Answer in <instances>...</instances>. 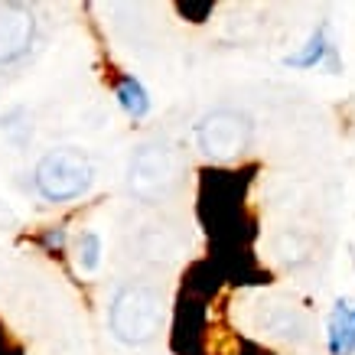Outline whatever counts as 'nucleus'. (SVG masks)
<instances>
[{"label":"nucleus","mask_w":355,"mask_h":355,"mask_svg":"<svg viewBox=\"0 0 355 355\" xmlns=\"http://www.w3.org/2000/svg\"><path fill=\"white\" fill-rule=\"evenodd\" d=\"M118 101H121V108L128 111L130 118H144L147 114V108H150V98H147V92H144V85H140L134 76H124L118 82Z\"/></svg>","instance_id":"9"},{"label":"nucleus","mask_w":355,"mask_h":355,"mask_svg":"<svg viewBox=\"0 0 355 355\" xmlns=\"http://www.w3.org/2000/svg\"><path fill=\"white\" fill-rule=\"evenodd\" d=\"M33 10L23 3H0V65L17 62L33 46Z\"/></svg>","instance_id":"5"},{"label":"nucleus","mask_w":355,"mask_h":355,"mask_svg":"<svg viewBox=\"0 0 355 355\" xmlns=\"http://www.w3.org/2000/svg\"><path fill=\"white\" fill-rule=\"evenodd\" d=\"M163 326V293L150 284H128L111 300V333L128 345H144Z\"/></svg>","instance_id":"1"},{"label":"nucleus","mask_w":355,"mask_h":355,"mask_svg":"<svg viewBox=\"0 0 355 355\" xmlns=\"http://www.w3.org/2000/svg\"><path fill=\"white\" fill-rule=\"evenodd\" d=\"M251 118L235 108H216L209 111L196 124V147L216 163H228L241 157L251 144Z\"/></svg>","instance_id":"4"},{"label":"nucleus","mask_w":355,"mask_h":355,"mask_svg":"<svg viewBox=\"0 0 355 355\" xmlns=\"http://www.w3.org/2000/svg\"><path fill=\"white\" fill-rule=\"evenodd\" d=\"M261 326L277 339H303L306 333V316L293 303H268L261 310Z\"/></svg>","instance_id":"7"},{"label":"nucleus","mask_w":355,"mask_h":355,"mask_svg":"<svg viewBox=\"0 0 355 355\" xmlns=\"http://www.w3.org/2000/svg\"><path fill=\"white\" fill-rule=\"evenodd\" d=\"M92 163L85 153L62 147V150H49L43 160L36 163V189L46 202H69L78 199L92 186Z\"/></svg>","instance_id":"2"},{"label":"nucleus","mask_w":355,"mask_h":355,"mask_svg":"<svg viewBox=\"0 0 355 355\" xmlns=\"http://www.w3.org/2000/svg\"><path fill=\"white\" fill-rule=\"evenodd\" d=\"M326 345H329V355L355 352V300H336L326 323Z\"/></svg>","instance_id":"6"},{"label":"nucleus","mask_w":355,"mask_h":355,"mask_svg":"<svg viewBox=\"0 0 355 355\" xmlns=\"http://www.w3.org/2000/svg\"><path fill=\"white\" fill-rule=\"evenodd\" d=\"M323 62H333V43H329V36H326V26L310 33V40L291 53L284 59V65H291V69H316V65Z\"/></svg>","instance_id":"8"},{"label":"nucleus","mask_w":355,"mask_h":355,"mask_svg":"<svg viewBox=\"0 0 355 355\" xmlns=\"http://www.w3.org/2000/svg\"><path fill=\"white\" fill-rule=\"evenodd\" d=\"M176 173H180V160L176 150L163 140H150L140 144L128 166V186L130 193L144 199V202H157L176 186Z\"/></svg>","instance_id":"3"},{"label":"nucleus","mask_w":355,"mask_h":355,"mask_svg":"<svg viewBox=\"0 0 355 355\" xmlns=\"http://www.w3.org/2000/svg\"><path fill=\"white\" fill-rule=\"evenodd\" d=\"M101 261V238L95 232H85L78 238V268L82 270H95Z\"/></svg>","instance_id":"10"},{"label":"nucleus","mask_w":355,"mask_h":355,"mask_svg":"<svg viewBox=\"0 0 355 355\" xmlns=\"http://www.w3.org/2000/svg\"><path fill=\"white\" fill-rule=\"evenodd\" d=\"M13 222H17V216H13L10 209H7V205L0 202V228H10Z\"/></svg>","instance_id":"11"}]
</instances>
